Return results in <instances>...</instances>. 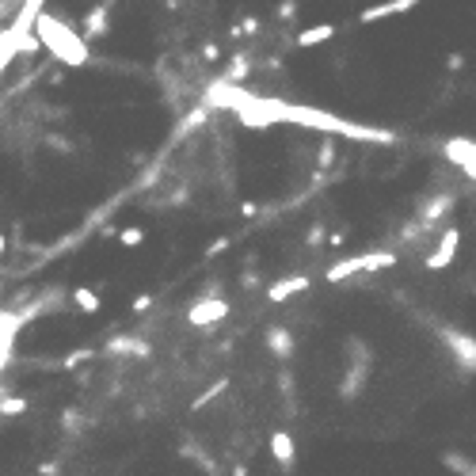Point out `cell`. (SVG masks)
<instances>
[{
  "label": "cell",
  "mask_w": 476,
  "mask_h": 476,
  "mask_svg": "<svg viewBox=\"0 0 476 476\" xmlns=\"http://www.w3.org/2000/svg\"><path fill=\"white\" fill-rule=\"evenodd\" d=\"M35 35H38L42 46H50V53H58L61 61H69V65H81L84 61V42L76 38L69 27H61L58 19L38 16L35 19Z\"/></svg>",
  "instance_id": "1"
},
{
  "label": "cell",
  "mask_w": 476,
  "mask_h": 476,
  "mask_svg": "<svg viewBox=\"0 0 476 476\" xmlns=\"http://www.w3.org/2000/svg\"><path fill=\"white\" fill-rule=\"evenodd\" d=\"M16 324H19L16 316H4V313H0V366H4L8 351H12V331H16Z\"/></svg>",
  "instance_id": "2"
},
{
  "label": "cell",
  "mask_w": 476,
  "mask_h": 476,
  "mask_svg": "<svg viewBox=\"0 0 476 476\" xmlns=\"http://www.w3.org/2000/svg\"><path fill=\"white\" fill-rule=\"evenodd\" d=\"M76 305H84V309H88V313H92V309L99 305V297H95L92 290H76Z\"/></svg>",
  "instance_id": "3"
},
{
  "label": "cell",
  "mask_w": 476,
  "mask_h": 476,
  "mask_svg": "<svg viewBox=\"0 0 476 476\" xmlns=\"http://www.w3.org/2000/svg\"><path fill=\"white\" fill-rule=\"evenodd\" d=\"M123 240H126V244H138V240H141V232H138V229H130V232H123Z\"/></svg>",
  "instance_id": "4"
},
{
  "label": "cell",
  "mask_w": 476,
  "mask_h": 476,
  "mask_svg": "<svg viewBox=\"0 0 476 476\" xmlns=\"http://www.w3.org/2000/svg\"><path fill=\"white\" fill-rule=\"evenodd\" d=\"M0 256H4V232H0Z\"/></svg>",
  "instance_id": "5"
}]
</instances>
